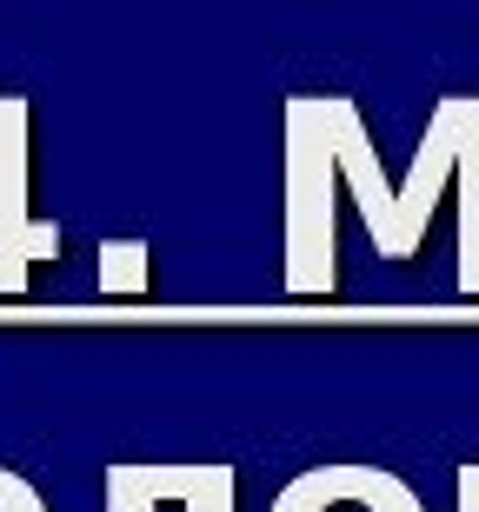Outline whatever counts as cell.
<instances>
[{
	"label": "cell",
	"mask_w": 479,
	"mask_h": 512,
	"mask_svg": "<svg viewBox=\"0 0 479 512\" xmlns=\"http://www.w3.org/2000/svg\"><path fill=\"white\" fill-rule=\"evenodd\" d=\"M0 512H47V506L34 499V486H27V479L0 473Z\"/></svg>",
	"instance_id": "52a82bcc"
},
{
	"label": "cell",
	"mask_w": 479,
	"mask_h": 512,
	"mask_svg": "<svg viewBox=\"0 0 479 512\" xmlns=\"http://www.w3.org/2000/svg\"><path fill=\"white\" fill-rule=\"evenodd\" d=\"M34 260H60V227L27 207V100L0 94V293H27Z\"/></svg>",
	"instance_id": "3957f363"
},
{
	"label": "cell",
	"mask_w": 479,
	"mask_h": 512,
	"mask_svg": "<svg viewBox=\"0 0 479 512\" xmlns=\"http://www.w3.org/2000/svg\"><path fill=\"white\" fill-rule=\"evenodd\" d=\"M100 286H107V293H140V286H147V247H140V240L100 247Z\"/></svg>",
	"instance_id": "8992f818"
},
{
	"label": "cell",
	"mask_w": 479,
	"mask_h": 512,
	"mask_svg": "<svg viewBox=\"0 0 479 512\" xmlns=\"http://www.w3.org/2000/svg\"><path fill=\"white\" fill-rule=\"evenodd\" d=\"M333 173L326 100H287V293H333Z\"/></svg>",
	"instance_id": "7a4b0ae2"
},
{
	"label": "cell",
	"mask_w": 479,
	"mask_h": 512,
	"mask_svg": "<svg viewBox=\"0 0 479 512\" xmlns=\"http://www.w3.org/2000/svg\"><path fill=\"white\" fill-rule=\"evenodd\" d=\"M107 512H233L227 466H114Z\"/></svg>",
	"instance_id": "277c9868"
},
{
	"label": "cell",
	"mask_w": 479,
	"mask_h": 512,
	"mask_svg": "<svg viewBox=\"0 0 479 512\" xmlns=\"http://www.w3.org/2000/svg\"><path fill=\"white\" fill-rule=\"evenodd\" d=\"M273 512H420V499L373 466H320V473L293 479Z\"/></svg>",
	"instance_id": "5b68a950"
},
{
	"label": "cell",
	"mask_w": 479,
	"mask_h": 512,
	"mask_svg": "<svg viewBox=\"0 0 479 512\" xmlns=\"http://www.w3.org/2000/svg\"><path fill=\"white\" fill-rule=\"evenodd\" d=\"M326 100V133H333V160H340L346 193L360 200L366 233H373V253L380 260H413L433 227V207H440L446 187L466 193L460 213V293H479V94H446L426 120V140L413 153L400 187H386L380 147L366 133L360 107L346 94H320Z\"/></svg>",
	"instance_id": "6da1fadb"
}]
</instances>
